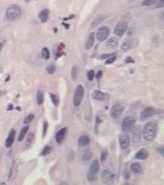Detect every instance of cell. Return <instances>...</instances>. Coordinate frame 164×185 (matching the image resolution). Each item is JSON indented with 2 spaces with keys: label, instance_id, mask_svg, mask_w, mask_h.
Returning <instances> with one entry per match:
<instances>
[{
  "label": "cell",
  "instance_id": "cell-39",
  "mask_svg": "<svg viewBox=\"0 0 164 185\" xmlns=\"http://www.w3.org/2000/svg\"><path fill=\"white\" fill-rule=\"evenodd\" d=\"M164 6V0H159L156 7L157 8H163Z\"/></svg>",
  "mask_w": 164,
  "mask_h": 185
},
{
  "label": "cell",
  "instance_id": "cell-8",
  "mask_svg": "<svg viewBox=\"0 0 164 185\" xmlns=\"http://www.w3.org/2000/svg\"><path fill=\"white\" fill-rule=\"evenodd\" d=\"M109 35V29L107 26L100 27L96 32V39L99 41H104Z\"/></svg>",
  "mask_w": 164,
  "mask_h": 185
},
{
  "label": "cell",
  "instance_id": "cell-48",
  "mask_svg": "<svg viewBox=\"0 0 164 185\" xmlns=\"http://www.w3.org/2000/svg\"><path fill=\"white\" fill-rule=\"evenodd\" d=\"M26 2H29V1H31V0H25Z\"/></svg>",
  "mask_w": 164,
  "mask_h": 185
},
{
  "label": "cell",
  "instance_id": "cell-37",
  "mask_svg": "<svg viewBox=\"0 0 164 185\" xmlns=\"http://www.w3.org/2000/svg\"><path fill=\"white\" fill-rule=\"evenodd\" d=\"M116 59H117V56H112L109 57L107 60L106 61V64H112L113 62L116 61Z\"/></svg>",
  "mask_w": 164,
  "mask_h": 185
},
{
  "label": "cell",
  "instance_id": "cell-16",
  "mask_svg": "<svg viewBox=\"0 0 164 185\" xmlns=\"http://www.w3.org/2000/svg\"><path fill=\"white\" fill-rule=\"evenodd\" d=\"M149 157V153L146 150L142 149L140 150H139L135 155L136 159L138 160H145Z\"/></svg>",
  "mask_w": 164,
  "mask_h": 185
},
{
  "label": "cell",
  "instance_id": "cell-46",
  "mask_svg": "<svg viewBox=\"0 0 164 185\" xmlns=\"http://www.w3.org/2000/svg\"><path fill=\"white\" fill-rule=\"evenodd\" d=\"M12 109V104H9V109L8 110H11Z\"/></svg>",
  "mask_w": 164,
  "mask_h": 185
},
{
  "label": "cell",
  "instance_id": "cell-20",
  "mask_svg": "<svg viewBox=\"0 0 164 185\" xmlns=\"http://www.w3.org/2000/svg\"><path fill=\"white\" fill-rule=\"evenodd\" d=\"M49 11L47 9H45V10H43L39 12V17L40 19L41 22H46L49 19Z\"/></svg>",
  "mask_w": 164,
  "mask_h": 185
},
{
  "label": "cell",
  "instance_id": "cell-2",
  "mask_svg": "<svg viewBox=\"0 0 164 185\" xmlns=\"http://www.w3.org/2000/svg\"><path fill=\"white\" fill-rule=\"evenodd\" d=\"M22 15V10L19 5H12L8 8L5 12V17L9 21H14Z\"/></svg>",
  "mask_w": 164,
  "mask_h": 185
},
{
  "label": "cell",
  "instance_id": "cell-28",
  "mask_svg": "<svg viewBox=\"0 0 164 185\" xmlns=\"http://www.w3.org/2000/svg\"><path fill=\"white\" fill-rule=\"evenodd\" d=\"M42 58H43V59H45V60H47V59H49L50 57V52H49V50H48V48L46 47H44L42 50Z\"/></svg>",
  "mask_w": 164,
  "mask_h": 185
},
{
  "label": "cell",
  "instance_id": "cell-4",
  "mask_svg": "<svg viewBox=\"0 0 164 185\" xmlns=\"http://www.w3.org/2000/svg\"><path fill=\"white\" fill-rule=\"evenodd\" d=\"M116 180V172L112 170H104L102 173V182L105 184H112Z\"/></svg>",
  "mask_w": 164,
  "mask_h": 185
},
{
  "label": "cell",
  "instance_id": "cell-7",
  "mask_svg": "<svg viewBox=\"0 0 164 185\" xmlns=\"http://www.w3.org/2000/svg\"><path fill=\"white\" fill-rule=\"evenodd\" d=\"M127 26H128V24H127L126 22H118V23L117 24V26H115L113 33H114L115 35H117V36H123V35L125 33V32L126 31Z\"/></svg>",
  "mask_w": 164,
  "mask_h": 185
},
{
  "label": "cell",
  "instance_id": "cell-6",
  "mask_svg": "<svg viewBox=\"0 0 164 185\" xmlns=\"http://www.w3.org/2000/svg\"><path fill=\"white\" fill-rule=\"evenodd\" d=\"M84 95V88L82 85H78L76 86L74 92L73 103L75 107H78L82 103Z\"/></svg>",
  "mask_w": 164,
  "mask_h": 185
},
{
  "label": "cell",
  "instance_id": "cell-9",
  "mask_svg": "<svg viewBox=\"0 0 164 185\" xmlns=\"http://www.w3.org/2000/svg\"><path fill=\"white\" fill-rule=\"evenodd\" d=\"M92 98L98 101H106L109 99V95L100 90H94L92 93Z\"/></svg>",
  "mask_w": 164,
  "mask_h": 185
},
{
  "label": "cell",
  "instance_id": "cell-1",
  "mask_svg": "<svg viewBox=\"0 0 164 185\" xmlns=\"http://www.w3.org/2000/svg\"><path fill=\"white\" fill-rule=\"evenodd\" d=\"M157 131H158V126L157 124L153 121H150L146 123V125L143 127V138L146 141L151 142L154 140L157 136Z\"/></svg>",
  "mask_w": 164,
  "mask_h": 185
},
{
  "label": "cell",
  "instance_id": "cell-32",
  "mask_svg": "<svg viewBox=\"0 0 164 185\" xmlns=\"http://www.w3.org/2000/svg\"><path fill=\"white\" fill-rule=\"evenodd\" d=\"M159 0H144L143 2V5L145 6H150L155 3H157Z\"/></svg>",
  "mask_w": 164,
  "mask_h": 185
},
{
  "label": "cell",
  "instance_id": "cell-38",
  "mask_svg": "<svg viewBox=\"0 0 164 185\" xmlns=\"http://www.w3.org/2000/svg\"><path fill=\"white\" fill-rule=\"evenodd\" d=\"M107 157V152L106 151H103L101 154V161L103 162L105 161V160L106 159Z\"/></svg>",
  "mask_w": 164,
  "mask_h": 185
},
{
  "label": "cell",
  "instance_id": "cell-36",
  "mask_svg": "<svg viewBox=\"0 0 164 185\" xmlns=\"http://www.w3.org/2000/svg\"><path fill=\"white\" fill-rule=\"evenodd\" d=\"M46 71L49 74H53L56 71V67L53 65H49V66H48L46 67Z\"/></svg>",
  "mask_w": 164,
  "mask_h": 185
},
{
  "label": "cell",
  "instance_id": "cell-18",
  "mask_svg": "<svg viewBox=\"0 0 164 185\" xmlns=\"http://www.w3.org/2000/svg\"><path fill=\"white\" fill-rule=\"evenodd\" d=\"M94 42H95V34L94 33H91L89 36L87 41L86 43V50H90L94 45Z\"/></svg>",
  "mask_w": 164,
  "mask_h": 185
},
{
  "label": "cell",
  "instance_id": "cell-10",
  "mask_svg": "<svg viewBox=\"0 0 164 185\" xmlns=\"http://www.w3.org/2000/svg\"><path fill=\"white\" fill-rule=\"evenodd\" d=\"M119 142L121 149H127L129 147V144H130L129 136L128 134H126V133H124L123 134H121L119 137Z\"/></svg>",
  "mask_w": 164,
  "mask_h": 185
},
{
  "label": "cell",
  "instance_id": "cell-5",
  "mask_svg": "<svg viewBox=\"0 0 164 185\" xmlns=\"http://www.w3.org/2000/svg\"><path fill=\"white\" fill-rule=\"evenodd\" d=\"M136 123V120L133 116H128L124 118L122 122V130L123 133H128L134 127Z\"/></svg>",
  "mask_w": 164,
  "mask_h": 185
},
{
  "label": "cell",
  "instance_id": "cell-13",
  "mask_svg": "<svg viewBox=\"0 0 164 185\" xmlns=\"http://www.w3.org/2000/svg\"><path fill=\"white\" fill-rule=\"evenodd\" d=\"M66 127H63V128H62L57 132L56 138V142H57L59 144H62V143H63L65 138H66Z\"/></svg>",
  "mask_w": 164,
  "mask_h": 185
},
{
  "label": "cell",
  "instance_id": "cell-14",
  "mask_svg": "<svg viewBox=\"0 0 164 185\" xmlns=\"http://www.w3.org/2000/svg\"><path fill=\"white\" fill-rule=\"evenodd\" d=\"M15 137H16V131L14 129H12L10 131L9 133V136H8L7 139L5 140V147L7 148H9V147H12V145L13 144V142L15 140Z\"/></svg>",
  "mask_w": 164,
  "mask_h": 185
},
{
  "label": "cell",
  "instance_id": "cell-44",
  "mask_svg": "<svg viewBox=\"0 0 164 185\" xmlns=\"http://www.w3.org/2000/svg\"><path fill=\"white\" fill-rule=\"evenodd\" d=\"M102 76V71H99L97 73V74H96V79H100L101 78V76Z\"/></svg>",
  "mask_w": 164,
  "mask_h": 185
},
{
  "label": "cell",
  "instance_id": "cell-35",
  "mask_svg": "<svg viewBox=\"0 0 164 185\" xmlns=\"http://www.w3.org/2000/svg\"><path fill=\"white\" fill-rule=\"evenodd\" d=\"M48 127H49V124H48V122L45 121L44 123H43V137L44 138L45 137V134L47 133L48 131Z\"/></svg>",
  "mask_w": 164,
  "mask_h": 185
},
{
  "label": "cell",
  "instance_id": "cell-24",
  "mask_svg": "<svg viewBox=\"0 0 164 185\" xmlns=\"http://www.w3.org/2000/svg\"><path fill=\"white\" fill-rule=\"evenodd\" d=\"M93 158V153L89 150H86V151H84L83 154V157L82 159L84 161H88L89 160H91Z\"/></svg>",
  "mask_w": 164,
  "mask_h": 185
},
{
  "label": "cell",
  "instance_id": "cell-29",
  "mask_svg": "<svg viewBox=\"0 0 164 185\" xmlns=\"http://www.w3.org/2000/svg\"><path fill=\"white\" fill-rule=\"evenodd\" d=\"M71 76L73 80H76V79H77V76H78V68H77V66H76V65H74L73 67L72 68Z\"/></svg>",
  "mask_w": 164,
  "mask_h": 185
},
{
  "label": "cell",
  "instance_id": "cell-19",
  "mask_svg": "<svg viewBox=\"0 0 164 185\" xmlns=\"http://www.w3.org/2000/svg\"><path fill=\"white\" fill-rule=\"evenodd\" d=\"M133 40L131 39H127L125 41H123V43L122 44V50L123 51H128L133 47Z\"/></svg>",
  "mask_w": 164,
  "mask_h": 185
},
{
  "label": "cell",
  "instance_id": "cell-47",
  "mask_svg": "<svg viewBox=\"0 0 164 185\" xmlns=\"http://www.w3.org/2000/svg\"><path fill=\"white\" fill-rule=\"evenodd\" d=\"M9 76H8L7 79H6V80H5V81H6V82H7V81H9Z\"/></svg>",
  "mask_w": 164,
  "mask_h": 185
},
{
  "label": "cell",
  "instance_id": "cell-3",
  "mask_svg": "<svg viewBox=\"0 0 164 185\" xmlns=\"http://www.w3.org/2000/svg\"><path fill=\"white\" fill-rule=\"evenodd\" d=\"M99 170H100V162H99L98 160H94V161L92 162V164H91L89 168L88 174H87L88 180H89V181L95 180L97 179L96 174H97Z\"/></svg>",
  "mask_w": 164,
  "mask_h": 185
},
{
  "label": "cell",
  "instance_id": "cell-12",
  "mask_svg": "<svg viewBox=\"0 0 164 185\" xmlns=\"http://www.w3.org/2000/svg\"><path fill=\"white\" fill-rule=\"evenodd\" d=\"M155 114H156V110L152 107H146L141 113L140 120H146L147 119L152 117Z\"/></svg>",
  "mask_w": 164,
  "mask_h": 185
},
{
  "label": "cell",
  "instance_id": "cell-30",
  "mask_svg": "<svg viewBox=\"0 0 164 185\" xmlns=\"http://www.w3.org/2000/svg\"><path fill=\"white\" fill-rule=\"evenodd\" d=\"M50 97H51V100H52V103H53L56 107H57L58 105H59V103H60V100H59L57 96L55 95L53 93H50Z\"/></svg>",
  "mask_w": 164,
  "mask_h": 185
},
{
  "label": "cell",
  "instance_id": "cell-27",
  "mask_svg": "<svg viewBox=\"0 0 164 185\" xmlns=\"http://www.w3.org/2000/svg\"><path fill=\"white\" fill-rule=\"evenodd\" d=\"M29 128V126H26L22 129L21 132H20V133H19V137H18V140H19V141H22V140H23L24 137H25V136H26V134L27 133V132H28Z\"/></svg>",
  "mask_w": 164,
  "mask_h": 185
},
{
  "label": "cell",
  "instance_id": "cell-25",
  "mask_svg": "<svg viewBox=\"0 0 164 185\" xmlns=\"http://www.w3.org/2000/svg\"><path fill=\"white\" fill-rule=\"evenodd\" d=\"M34 140V134L33 133H29V135H28V137H27V140H26V148H30L33 144V143Z\"/></svg>",
  "mask_w": 164,
  "mask_h": 185
},
{
  "label": "cell",
  "instance_id": "cell-21",
  "mask_svg": "<svg viewBox=\"0 0 164 185\" xmlns=\"http://www.w3.org/2000/svg\"><path fill=\"white\" fill-rule=\"evenodd\" d=\"M106 46L109 49H116L118 46L119 42L118 39L116 38H110L109 40H107L106 42Z\"/></svg>",
  "mask_w": 164,
  "mask_h": 185
},
{
  "label": "cell",
  "instance_id": "cell-17",
  "mask_svg": "<svg viewBox=\"0 0 164 185\" xmlns=\"http://www.w3.org/2000/svg\"><path fill=\"white\" fill-rule=\"evenodd\" d=\"M89 143H90V139H89V137L87 135L82 136V137H79V139L78 140L79 145L82 147L88 146L89 144Z\"/></svg>",
  "mask_w": 164,
  "mask_h": 185
},
{
  "label": "cell",
  "instance_id": "cell-22",
  "mask_svg": "<svg viewBox=\"0 0 164 185\" xmlns=\"http://www.w3.org/2000/svg\"><path fill=\"white\" fill-rule=\"evenodd\" d=\"M130 169L131 171H133L134 173H140L142 172V166H141V164L138 162H135V163H133V164H131L130 166Z\"/></svg>",
  "mask_w": 164,
  "mask_h": 185
},
{
  "label": "cell",
  "instance_id": "cell-11",
  "mask_svg": "<svg viewBox=\"0 0 164 185\" xmlns=\"http://www.w3.org/2000/svg\"><path fill=\"white\" fill-rule=\"evenodd\" d=\"M124 110V107L120 104H116L112 107L110 110V116L112 119H117Z\"/></svg>",
  "mask_w": 164,
  "mask_h": 185
},
{
  "label": "cell",
  "instance_id": "cell-41",
  "mask_svg": "<svg viewBox=\"0 0 164 185\" xmlns=\"http://www.w3.org/2000/svg\"><path fill=\"white\" fill-rule=\"evenodd\" d=\"M123 177H124V179H126V180H128L129 178V171H127L126 169L124 171Z\"/></svg>",
  "mask_w": 164,
  "mask_h": 185
},
{
  "label": "cell",
  "instance_id": "cell-23",
  "mask_svg": "<svg viewBox=\"0 0 164 185\" xmlns=\"http://www.w3.org/2000/svg\"><path fill=\"white\" fill-rule=\"evenodd\" d=\"M105 19H106V16H100L97 17L96 19H95L94 20H93L92 24H91V29L95 28L96 26H98L99 24L101 23V22H102Z\"/></svg>",
  "mask_w": 164,
  "mask_h": 185
},
{
  "label": "cell",
  "instance_id": "cell-33",
  "mask_svg": "<svg viewBox=\"0 0 164 185\" xmlns=\"http://www.w3.org/2000/svg\"><path fill=\"white\" fill-rule=\"evenodd\" d=\"M51 150H52L51 147H49V146H45V147H44V149L43 150L42 153L40 154L41 156H46V155H48V154H49L50 152H51Z\"/></svg>",
  "mask_w": 164,
  "mask_h": 185
},
{
  "label": "cell",
  "instance_id": "cell-43",
  "mask_svg": "<svg viewBox=\"0 0 164 185\" xmlns=\"http://www.w3.org/2000/svg\"><path fill=\"white\" fill-rule=\"evenodd\" d=\"M112 56H114L113 53H109V54H103L101 56V59H105V58H109V57Z\"/></svg>",
  "mask_w": 164,
  "mask_h": 185
},
{
  "label": "cell",
  "instance_id": "cell-15",
  "mask_svg": "<svg viewBox=\"0 0 164 185\" xmlns=\"http://www.w3.org/2000/svg\"><path fill=\"white\" fill-rule=\"evenodd\" d=\"M133 141L134 143L139 142L141 139V129L140 127H136L133 129Z\"/></svg>",
  "mask_w": 164,
  "mask_h": 185
},
{
  "label": "cell",
  "instance_id": "cell-40",
  "mask_svg": "<svg viewBox=\"0 0 164 185\" xmlns=\"http://www.w3.org/2000/svg\"><path fill=\"white\" fill-rule=\"evenodd\" d=\"M125 62H126V63H134V60L130 56L126 57V59H125Z\"/></svg>",
  "mask_w": 164,
  "mask_h": 185
},
{
  "label": "cell",
  "instance_id": "cell-26",
  "mask_svg": "<svg viewBox=\"0 0 164 185\" xmlns=\"http://www.w3.org/2000/svg\"><path fill=\"white\" fill-rule=\"evenodd\" d=\"M36 101H37V103H38L39 105H41L43 103V101H44V95H43V91L38 90L37 94H36Z\"/></svg>",
  "mask_w": 164,
  "mask_h": 185
},
{
  "label": "cell",
  "instance_id": "cell-45",
  "mask_svg": "<svg viewBox=\"0 0 164 185\" xmlns=\"http://www.w3.org/2000/svg\"><path fill=\"white\" fill-rule=\"evenodd\" d=\"M3 45H4V42H2V43H0V52H1V50L3 49Z\"/></svg>",
  "mask_w": 164,
  "mask_h": 185
},
{
  "label": "cell",
  "instance_id": "cell-34",
  "mask_svg": "<svg viewBox=\"0 0 164 185\" xmlns=\"http://www.w3.org/2000/svg\"><path fill=\"white\" fill-rule=\"evenodd\" d=\"M94 77H95V72H94L93 69H90L87 73V78H88V80L89 81H93Z\"/></svg>",
  "mask_w": 164,
  "mask_h": 185
},
{
  "label": "cell",
  "instance_id": "cell-31",
  "mask_svg": "<svg viewBox=\"0 0 164 185\" xmlns=\"http://www.w3.org/2000/svg\"><path fill=\"white\" fill-rule=\"evenodd\" d=\"M34 117H35V115H34V114H29L28 116H26V117H25V119H24V120H23V123H25V124H28V123H30L31 121H33Z\"/></svg>",
  "mask_w": 164,
  "mask_h": 185
},
{
  "label": "cell",
  "instance_id": "cell-42",
  "mask_svg": "<svg viewBox=\"0 0 164 185\" xmlns=\"http://www.w3.org/2000/svg\"><path fill=\"white\" fill-rule=\"evenodd\" d=\"M100 123H101V120H100L99 116H97V117H96V131H97L98 126L100 125Z\"/></svg>",
  "mask_w": 164,
  "mask_h": 185
}]
</instances>
